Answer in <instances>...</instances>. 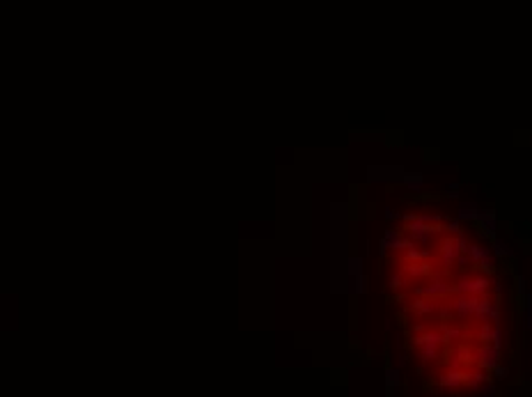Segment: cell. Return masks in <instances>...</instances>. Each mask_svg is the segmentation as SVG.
I'll list each match as a JSON object with an SVG mask.
<instances>
[{
  "mask_svg": "<svg viewBox=\"0 0 532 397\" xmlns=\"http://www.w3.org/2000/svg\"><path fill=\"white\" fill-rule=\"evenodd\" d=\"M491 280L487 276H461L459 283L452 287V292L461 294V296H480V294L489 292Z\"/></svg>",
  "mask_w": 532,
  "mask_h": 397,
  "instance_id": "obj_1",
  "label": "cell"
},
{
  "mask_svg": "<svg viewBox=\"0 0 532 397\" xmlns=\"http://www.w3.org/2000/svg\"><path fill=\"white\" fill-rule=\"evenodd\" d=\"M466 381H468V370L464 367H450L438 376V386L443 390H459L461 386H466Z\"/></svg>",
  "mask_w": 532,
  "mask_h": 397,
  "instance_id": "obj_2",
  "label": "cell"
},
{
  "mask_svg": "<svg viewBox=\"0 0 532 397\" xmlns=\"http://www.w3.org/2000/svg\"><path fill=\"white\" fill-rule=\"evenodd\" d=\"M477 301H480V296H457L454 301H450V308H452L454 319L466 322V319L475 317V306H477Z\"/></svg>",
  "mask_w": 532,
  "mask_h": 397,
  "instance_id": "obj_3",
  "label": "cell"
},
{
  "mask_svg": "<svg viewBox=\"0 0 532 397\" xmlns=\"http://www.w3.org/2000/svg\"><path fill=\"white\" fill-rule=\"evenodd\" d=\"M475 360H477V365H480V370H493V367H498V363H500V349L498 347H493V345H482L477 352H475Z\"/></svg>",
  "mask_w": 532,
  "mask_h": 397,
  "instance_id": "obj_4",
  "label": "cell"
},
{
  "mask_svg": "<svg viewBox=\"0 0 532 397\" xmlns=\"http://www.w3.org/2000/svg\"><path fill=\"white\" fill-rule=\"evenodd\" d=\"M436 310H438V303L431 299H418L411 303V315L418 317V319H427V317L434 315Z\"/></svg>",
  "mask_w": 532,
  "mask_h": 397,
  "instance_id": "obj_5",
  "label": "cell"
},
{
  "mask_svg": "<svg viewBox=\"0 0 532 397\" xmlns=\"http://www.w3.org/2000/svg\"><path fill=\"white\" fill-rule=\"evenodd\" d=\"M443 342H431V345H418V358L420 363H436L441 358Z\"/></svg>",
  "mask_w": 532,
  "mask_h": 397,
  "instance_id": "obj_6",
  "label": "cell"
},
{
  "mask_svg": "<svg viewBox=\"0 0 532 397\" xmlns=\"http://www.w3.org/2000/svg\"><path fill=\"white\" fill-rule=\"evenodd\" d=\"M450 292H452V287L447 285V283H443V280H434L431 285L415 289V294H420V296H445V294H450Z\"/></svg>",
  "mask_w": 532,
  "mask_h": 397,
  "instance_id": "obj_7",
  "label": "cell"
},
{
  "mask_svg": "<svg viewBox=\"0 0 532 397\" xmlns=\"http://www.w3.org/2000/svg\"><path fill=\"white\" fill-rule=\"evenodd\" d=\"M484 381H487V372H484V370H480V367L468 370V381H466V386H468L470 390H477Z\"/></svg>",
  "mask_w": 532,
  "mask_h": 397,
  "instance_id": "obj_8",
  "label": "cell"
},
{
  "mask_svg": "<svg viewBox=\"0 0 532 397\" xmlns=\"http://www.w3.org/2000/svg\"><path fill=\"white\" fill-rule=\"evenodd\" d=\"M406 285V276L404 273H397V276L390 278V289H402Z\"/></svg>",
  "mask_w": 532,
  "mask_h": 397,
  "instance_id": "obj_9",
  "label": "cell"
},
{
  "mask_svg": "<svg viewBox=\"0 0 532 397\" xmlns=\"http://www.w3.org/2000/svg\"><path fill=\"white\" fill-rule=\"evenodd\" d=\"M491 326L493 324H482V329H480V333H477V337H480L482 342H491Z\"/></svg>",
  "mask_w": 532,
  "mask_h": 397,
  "instance_id": "obj_10",
  "label": "cell"
},
{
  "mask_svg": "<svg viewBox=\"0 0 532 397\" xmlns=\"http://www.w3.org/2000/svg\"><path fill=\"white\" fill-rule=\"evenodd\" d=\"M491 345L498 347V349H500V345H502V331L498 329V326L491 331Z\"/></svg>",
  "mask_w": 532,
  "mask_h": 397,
  "instance_id": "obj_11",
  "label": "cell"
}]
</instances>
